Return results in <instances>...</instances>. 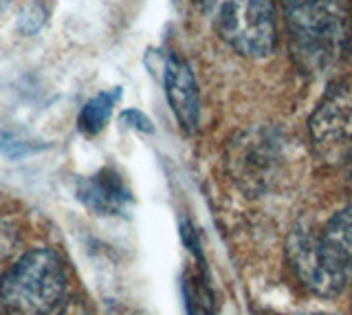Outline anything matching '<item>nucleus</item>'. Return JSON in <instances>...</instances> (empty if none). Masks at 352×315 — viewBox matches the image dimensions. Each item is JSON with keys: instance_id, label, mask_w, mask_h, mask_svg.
Listing matches in <instances>:
<instances>
[{"instance_id": "1", "label": "nucleus", "mask_w": 352, "mask_h": 315, "mask_svg": "<svg viewBox=\"0 0 352 315\" xmlns=\"http://www.w3.org/2000/svg\"><path fill=\"white\" fill-rule=\"evenodd\" d=\"M295 67L308 75L333 71L350 42L348 0H280Z\"/></svg>"}, {"instance_id": "2", "label": "nucleus", "mask_w": 352, "mask_h": 315, "mask_svg": "<svg viewBox=\"0 0 352 315\" xmlns=\"http://www.w3.org/2000/svg\"><path fill=\"white\" fill-rule=\"evenodd\" d=\"M69 274L62 256L49 247L22 254L0 276L3 315H53L66 302Z\"/></svg>"}, {"instance_id": "3", "label": "nucleus", "mask_w": 352, "mask_h": 315, "mask_svg": "<svg viewBox=\"0 0 352 315\" xmlns=\"http://www.w3.org/2000/svg\"><path fill=\"white\" fill-rule=\"evenodd\" d=\"M214 31L225 45L249 60H262L278 45L275 0H203Z\"/></svg>"}, {"instance_id": "4", "label": "nucleus", "mask_w": 352, "mask_h": 315, "mask_svg": "<svg viewBox=\"0 0 352 315\" xmlns=\"http://www.w3.org/2000/svg\"><path fill=\"white\" fill-rule=\"evenodd\" d=\"M313 155L326 166H352V82L339 80L319 97L308 119Z\"/></svg>"}, {"instance_id": "5", "label": "nucleus", "mask_w": 352, "mask_h": 315, "mask_svg": "<svg viewBox=\"0 0 352 315\" xmlns=\"http://www.w3.org/2000/svg\"><path fill=\"white\" fill-rule=\"evenodd\" d=\"M286 258L302 287L317 298H335L348 287L322 234L295 227L286 241Z\"/></svg>"}, {"instance_id": "6", "label": "nucleus", "mask_w": 352, "mask_h": 315, "mask_svg": "<svg viewBox=\"0 0 352 315\" xmlns=\"http://www.w3.org/2000/svg\"><path fill=\"white\" fill-rule=\"evenodd\" d=\"M231 175L249 194H267L282 179L284 152L278 137L271 133H247L231 139Z\"/></svg>"}, {"instance_id": "7", "label": "nucleus", "mask_w": 352, "mask_h": 315, "mask_svg": "<svg viewBox=\"0 0 352 315\" xmlns=\"http://www.w3.org/2000/svg\"><path fill=\"white\" fill-rule=\"evenodd\" d=\"M163 86L176 122L187 135H194L201 122V93L192 67L174 53L165 60Z\"/></svg>"}, {"instance_id": "8", "label": "nucleus", "mask_w": 352, "mask_h": 315, "mask_svg": "<svg viewBox=\"0 0 352 315\" xmlns=\"http://www.w3.org/2000/svg\"><path fill=\"white\" fill-rule=\"evenodd\" d=\"M77 199H80L88 210L99 216H115L124 214L132 194L126 186L124 177L113 168H102L91 177L77 181Z\"/></svg>"}, {"instance_id": "9", "label": "nucleus", "mask_w": 352, "mask_h": 315, "mask_svg": "<svg viewBox=\"0 0 352 315\" xmlns=\"http://www.w3.org/2000/svg\"><path fill=\"white\" fill-rule=\"evenodd\" d=\"M322 236L344 274L346 285L352 287V205L330 216Z\"/></svg>"}, {"instance_id": "10", "label": "nucleus", "mask_w": 352, "mask_h": 315, "mask_svg": "<svg viewBox=\"0 0 352 315\" xmlns=\"http://www.w3.org/2000/svg\"><path fill=\"white\" fill-rule=\"evenodd\" d=\"M121 91L119 89H113V91H104L95 95L93 100H88L86 106L82 108L80 113V119H77V126L84 135L93 137L97 133H102L104 126L108 124L110 115H113V108L119 100Z\"/></svg>"}, {"instance_id": "11", "label": "nucleus", "mask_w": 352, "mask_h": 315, "mask_svg": "<svg viewBox=\"0 0 352 315\" xmlns=\"http://www.w3.org/2000/svg\"><path fill=\"white\" fill-rule=\"evenodd\" d=\"M44 20H47V9L42 7V3H29L20 9V14H18V29L22 31L25 36H31V34H36V31L42 29L44 25Z\"/></svg>"}, {"instance_id": "12", "label": "nucleus", "mask_w": 352, "mask_h": 315, "mask_svg": "<svg viewBox=\"0 0 352 315\" xmlns=\"http://www.w3.org/2000/svg\"><path fill=\"white\" fill-rule=\"evenodd\" d=\"M121 124L132 128V130H137V133H143V135H152L154 133V126L150 122V117H146L141 111H135V108L121 113Z\"/></svg>"}, {"instance_id": "13", "label": "nucleus", "mask_w": 352, "mask_h": 315, "mask_svg": "<svg viewBox=\"0 0 352 315\" xmlns=\"http://www.w3.org/2000/svg\"><path fill=\"white\" fill-rule=\"evenodd\" d=\"M53 315H91V311H88L80 300H66Z\"/></svg>"}, {"instance_id": "14", "label": "nucleus", "mask_w": 352, "mask_h": 315, "mask_svg": "<svg viewBox=\"0 0 352 315\" xmlns=\"http://www.w3.org/2000/svg\"><path fill=\"white\" fill-rule=\"evenodd\" d=\"M7 5H9V0H0V16L5 14V9H7Z\"/></svg>"}, {"instance_id": "15", "label": "nucleus", "mask_w": 352, "mask_h": 315, "mask_svg": "<svg viewBox=\"0 0 352 315\" xmlns=\"http://www.w3.org/2000/svg\"><path fill=\"white\" fill-rule=\"evenodd\" d=\"M322 315H324V313H322Z\"/></svg>"}]
</instances>
